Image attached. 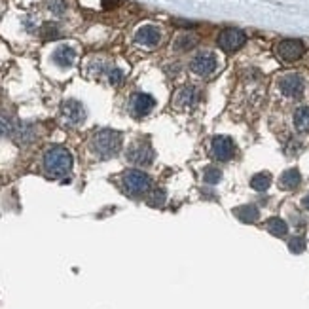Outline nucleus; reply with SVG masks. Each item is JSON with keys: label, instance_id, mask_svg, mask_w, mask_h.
<instances>
[{"label": "nucleus", "instance_id": "obj_1", "mask_svg": "<svg viewBox=\"0 0 309 309\" xmlns=\"http://www.w3.org/2000/svg\"><path fill=\"white\" fill-rule=\"evenodd\" d=\"M44 171L48 173L50 177H65L72 171L74 159L72 154L63 146H51L50 150H46L42 158Z\"/></svg>", "mask_w": 309, "mask_h": 309}, {"label": "nucleus", "instance_id": "obj_2", "mask_svg": "<svg viewBox=\"0 0 309 309\" xmlns=\"http://www.w3.org/2000/svg\"><path fill=\"white\" fill-rule=\"evenodd\" d=\"M122 148V135L114 129H101L91 137V150L101 159L112 158Z\"/></svg>", "mask_w": 309, "mask_h": 309}, {"label": "nucleus", "instance_id": "obj_3", "mask_svg": "<svg viewBox=\"0 0 309 309\" xmlns=\"http://www.w3.org/2000/svg\"><path fill=\"white\" fill-rule=\"evenodd\" d=\"M122 184H123V190H125L127 194L139 197V195H144L150 192L152 180L146 173L139 171V169H131V171L123 173Z\"/></svg>", "mask_w": 309, "mask_h": 309}, {"label": "nucleus", "instance_id": "obj_4", "mask_svg": "<svg viewBox=\"0 0 309 309\" xmlns=\"http://www.w3.org/2000/svg\"><path fill=\"white\" fill-rule=\"evenodd\" d=\"M277 89L285 99H300L305 91V82L298 72H287L277 80Z\"/></svg>", "mask_w": 309, "mask_h": 309}, {"label": "nucleus", "instance_id": "obj_5", "mask_svg": "<svg viewBox=\"0 0 309 309\" xmlns=\"http://www.w3.org/2000/svg\"><path fill=\"white\" fill-rule=\"evenodd\" d=\"M275 53H277V57H279L281 61H285V63H294V61L303 57L305 46H303L302 40L287 38V40H281V42L275 46Z\"/></svg>", "mask_w": 309, "mask_h": 309}, {"label": "nucleus", "instance_id": "obj_6", "mask_svg": "<svg viewBox=\"0 0 309 309\" xmlns=\"http://www.w3.org/2000/svg\"><path fill=\"white\" fill-rule=\"evenodd\" d=\"M216 66H218V59L213 51H199V53H195L192 61H190V68L194 74L197 76H201V78H207L211 76L213 72L216 71Z\"/></svg>", "mask_w": 309, "mask_h": 309}, {"label": "nucleus", "instance_id": "obj_7", "mask_svg": "<svg viewBox=\"0 0 309 309\" xmlns=\"http://www.w3.org/2000/svg\"><path fill=\"white\" fill-rule=\"evenodd\" d=\"M125 156H127V161L135 167H146L154 161V150L146 143H135L133 146H129Z\"/></svg>", "mask_w": 309, "mask_h": 309}, {"label": "nucleus", "instance_id": "obj_8", "mask_svg": "<svg viewBox=\"0 0 309 309\" xmlns=\"http://www.w3.org/2000/svg\"><path fill=\"white\" fill-rule=\"evenodd\" d=\"M245 42H247V36H245L243 30L239 29H224L218 35V46L224 51H228V53H233L239 48H243Z\"/></svg>", "mask_w": 309, "mask_h": 309}, {"label": "nucleus", "instance_id": "obj_9", "mask_svg": "<svg viewBox=\"0 0 309 309\" xmlns=\"http://www.w3.org/2000/svg\"><path fill=\"white\" fill-rule=\"evenodd\" d=\"M61 118L66 125H80V123L86 120V108L80 101H74V99H68V101L63 102L61 107Z\"/></svg>", "mask_w": 309, "mask_h": 309}, {"label": "nucleus", "instance_id": "obj_10", "mask_svg": "<svg viewBox=\"0 0 309 309\" xmlns=\"http://www.w3.org/2000/svg\"><path fill=\"white\" fill-rule=\"evenodd\" d=\"M156 107V101H154V97L148 93H135L131 95L129 99V112L135 118H144V116H148L154 110Z\"/></svg>", "mask_w": 309, "mask_h": 309}, {"label": "nucleus", "instance_id": "obj_11", "mask_svg": "<svg viewBox=\"0 0 309 309\" xmlns=\"http://www.w3.org/2000/svg\"><path fill=\"white\" fill-rule=\"evenodd\" d=\"M211 152H213V156H215L218 161H230V159L235 156V144H233V141H231L230 137L218 135V137H215L213 143H211Z\"/></svg>", "mask_w": 309, "mask_h": 309}, {"label": "nucleus", "instance_id": "obj_12", "mask_svg": "<svg viewBox=\"0 0 309 309\" xmlns=\"http://www.w3.org/2000/svg\"><path fill=\"white\" fill-rule=\"evenodd\" d=\"M199 101V91L197 87L194 86H182L180 89H177L175 93V99H173V105L180 110H190L194 108Z\"/></svg>", "mask_w": 309, "mask_h": 309}, {"label": "nucleus", "instance_id": "obj_13", "mask_svg": "<svg viewBox=\"0 0 309 309\" xmlns=\"http://www.w3.org/2000/svg\"><path fill=\"white\" fill-rule=\"evenodd\" d=\"M159 40H161V30L154 25H144L135 32V42L144 48H154L159 44Z\"/></svg>", "mask_w": 309, "mask_h": 309}, {"label": "nucleus", "instance_id": "obj_14", "mask_svg": "<svg viewBox=\"0 0 309 309\" xmlns=\"http://www.w3.org/2000/svg\"><path fill=\"white\" fill-rule=\"evenodd\" d=\"M10 135H12V139H14L17 144H29L35 141L36 129H35V125H30V123L15 122L14 129H12Z\"/></svg>", "mask_w": 309, "mask_h": 309}, {"label": "nucleus", "instance_id": "obj_15", "mask_svg": "<svg viewBox=\"0 0 309 309\" xmlns=\"http://www.w3.org/2000/svg\"><path fill=\"white\" fill-rule=\"evenodd\" d=\"M53 61L55 65H59L61 68H68L74 65L76 61V51L72 50L71 46H59L57 50L53 51Z\"/></svg>", "mask_w": 309, "mask_h": 309}, {"label": "nucleus", "instance_id": "obj_16", "mask_svg": "<svg viewBox=\"0 0 309 309\" xmlns=\"http://www.w3.org/2000/svg\"><path fill=\"white\" fill-rule=\"evenodd\" d=\"M292 122H294L296 131H300V133H309V107L307 105L296 108Z\"/></svg>", "mask_w": 309, "mask_h": 309}, {"label": "nucleus", "instance_id": "obj_17", "mask_svg": "<svg viewBox=\"0 0 309 309\" xmlns=\"http://www.w3.org/2000/svg\"><path fill=\"white\" fill-rule=\"evenodd\" d=\"M302 182V177H300V171L298 169H288L281 175L279 179V186L285 188V190H294V188L300 186Z\"/></svg>", "mask_w": 309, "mask_h": 309}, {"label": "nucleus", "instance_id": "obj_18", "mask_svg": "<svg viewBox=\"0 0 309 309\" xmlns=\"http://www.w3.org/2000/svg\"><path fill=\"white\" fill-rule=\"evenodd\" d=\"M233 215L237 216L241 222L252 224V222H256V220H258L260 211L254 207V205H243V207L235 209V211H233Z\"/></svg>", "mask_w": 309, "mask_h": 309}, {"label": "nucleus", "instance_id": "obj_19", "mask_svg": "<svg viewBox=\"0 0 309 309\" xmlns=\"http://www.w3.org/2000/svg\"><path fill=\"white\" fill-rule=\"evenodd\" d=\"M266 228H267L269 233H273L275 237H285V235L288 233V224L285 222L283 218H277V216L267 220Z\"/></svg>", "mask_w": 309, "mask_h": 309}, {"label": "nucleus", "instance_id": "obj_20", "mask_svg": "<svg viewBox=\"0 0 309 309\" xmlns=\"http://www.w3.org/2000/svg\"><path fill=\"white\" fill-rule=\"evenodd\" d=\"M195 44H197V38H195V36L180 35V36H177V40H175V44H173V48H175V51H190Z\"/></svg>", "mask_w": 309, "mask_h": 309}, {"label": "nucleus", "instance_id": "obj_21", "mask_svg": "<svg viewBox=\"0 0 309 309\" xmlns=\"http://www.w3.org/2000/svg\"><path fill=\"white\" fill-rule=\"evenodd\" d=\"M271 184V175L269 173H258L251 179V186L256 190V192H266Z\"/></svg>", "mask_w": 309, "mask_h": 309}, {"label": "nucleus", "instance_id": "obj_22", "mask_svg": "<svg viewBox=\"0 0 309 309\" xmlns=\"http://www.w3.org/2000/svg\"><path fill=\"white\" fill-rule=\"evenodd\" d=\"M46 6H48V10H50L53 15H63L66 12V0H48L46 2Z\"/></svg>", "mask_w": 309, "mask_h": 309}, {"label": "nucleus", "instance_id": "obj_23", "mask_svg": "<svg viewBox=\"0 0 309 309\" xmlns=\"http://www.w3.org/2000/svg\"><path fill=\"white\" fill-rule=\"evenodd\" d=\"M15 122L6 114V112H0V137L2 135H10L12 129H14Z\"/></svg>", "mask_w": 309, "mask_h": 309}, {"label": "nucleus", "instance_id": "obj_24", "mask_svg": "<svg viewBox=\"0 0 309 309\" xmlns=\"http://www.w3.org/2000/svg\"><path fill=\"white\" fill-rule=\"evenodd\" d=\"M40 36H42L44 40H53V38L59 36V30L53 23H44L42 29H40Z\"/></svg>", "mask_w": 309, "mask_h": 309}, {"label": "nucleus", "instance_id": "obj_25", "mask_svg": "<svg viewBox=\"0 0 309 309\" xmlns=\"http://www.w3.org/2000/svg\"><path fill=\"white\" fill-rule=\"evenodd\" d=\"M203 175H205V182H209V184H216L220 180V177H222V173H220L218 167H207Z\"/></svg>", "mask_w": 309, "mask_h": 309}, {"label": "nucleus", "instance_id": "obj_26", "mask_svg": "<svg viewBox=\"0 0 309 309\" xmlns=\"http://www.w3.org/2000/svg\"><path fill=\"white\" fill-rule=\"evenodd\" d=\"M148 203H150L152 207H161L163 203H165V194L161 192V190H154V192H148Z\"/></svg>", "mask_w": 309, "mask_h": 309}, {"label": "nucleus", "instance_id": "obj_27", "mask_svg": "<svg viewBox=\"0 0 309 309\" xmlns=\"http://www.w3.org/2000/svg\"><path fill=\"white\" fill-rule=\"evenodd\" d=\"M288 249H290V252H294V254L303 252L305 251V241H303V237H300V235L292 237L290 241H288Z\"/></svg>", "mask_w": 309, "mask_h": 309}, {"label": "nucleus", "instance_id": "obj_28", "mask_svg": "<svg viewBox=\"0 0 309 309\" xmlns=\"http://www.w3.org/2000/svg\"><path fill=\"white\" fill-rule=\"evenodd\" d=\"M108 82H110L112 86L122 84V82H123V72L120 71V68H110V71H108Z\"/></svg>", "mask_w": 309, "mask_h": 309}, {"label": "nucleus", "instance_id": "obj_29", "mask_svg": "<svg viewBox=\"0 0 309 309\" xmlns=\"http://www.w3.org/2000/svg\"><path fill=\"white\" fill-rule=\"evenodd\" d=\"M122 0H102V6L107 8V10H110V8H114V6H118Z\"/></svg>", "mask_w": 309, "mask_h": 309}, {"label": "nucleus", "instance_id": "obj_30", "mask_svg": "<svg viewBox=\"0 0 309 309\" xmlns=\"http://www.w3.org/2000/svg\"><path fill=\"white\" fill-rule=\"evenodd\" d=\"M302 207H303V209H307V211H309V194L302 199Z\"/></svg>", "mask_w": 309, "mask_h": 309}]
</instances>
